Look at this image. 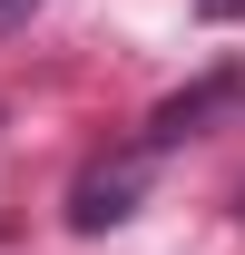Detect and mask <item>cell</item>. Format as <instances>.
Instances as JSON below:
<instances>
[{"label": "cell", "instance_id": "cell-1", "mask_svg": "<svg viewBox=\"0 0 245 255\" xmlns=\"http://www.w3.org/2000/svg\"><path fill=\"white\" fill-rule=\"evenodd\" d=\"M127 196H137V167H89V177H79V196H69V226H79V236H98V226L127 216Z\"/></svg>", "mask_w": 245, "mask_h": 255}, {"label": "cell", "instance_id": "cell-2", "mask_svg": "<svg viewBox=\"0 0 245 255\" xmlns=\"http://www.w3.org/2000/svg\"><path fill=\"white\" fill-rule=\"evenodd\" d=\"M0 10H10V0H0Z\"/></svg>", "mask_w": 245, "mask_h": 255}]
</instances>
